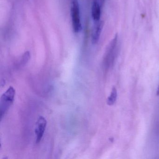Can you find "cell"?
Instances as JSON below:
<instances>
[{
  "instance_id": "1",
  "label": "cell",
  "mask_w": 159,
  "mask_h": 159,
  "mask_svg": "<svg viewBox=\"0 0 159 159\" xmlns=\"http://www.w3.org/2000/svg\"><path fill=\"white\" fill-rule=\"evenodd\" d=\"M16 91L12 86H10L8 90L2 95L0 101L1 117L2 119L3 116L7 112L11 106L12 105L14 100Z\"/></svg>"
},
{
  "instance_id": "2",
  "label": "cell",
  "mask_w": 159,
  "mask_h": 159,
  "mask_svg": "<svg viewBox=\"0 0 159 159\" xmlns=\"http://www.w3.org/2000/svg\"><path fill=\"white\" fill-rule=\"evenodd\" d=\"M70 15L73 31L75 33H79L82 30V24L80 6L78 0H72L70 9Z\"/></svg>"
},
{
  "instance_id": "3",
  "label": "cell",
  "mask_w": 159,
  "mask_h": 159,
  "mask_svg": "<svg viewBox=\"0 0 159 159\" xmlns=\"http://www.w3.org/2000/svg\"><path fill=\"white\" fill-rule=\"evenodd\" d=\"M117 38H118V36L116 35L115 38L111 43L106 53L105 59H104V66L106 69H108L110 66H111L114 61V54H115V48L117 44Z\"/></svg>"
},
{
  "instance_id": "4",
  "label": "cell",
  "mask_w": 159,
  "mask_h": 159,
  "mask_svg": "<svg viewBox=\"0 0 159 159\" xmlns=\"http://www.w3.org/2000/svg\"><path fill=\"white\" fill-rule=\"evenodd\" d=\"M47 125V120L44 117L40 116L37 120L35 128L36 136V143L40 142L44 134V131Z\"/></svg>"
},
{
  "instance_id": "5",
  "label": "cell",
  "mask_w": 159,
  "mask_h": 159,
  "mask_svg": "<svg viewBox=\"0 0 159 159\" xmlns=\"http://www.w3.org/2000/svg\"><path fill=\"white\" fill-rule=\"evenodd\" d=\"M104 23L102 21L95 23V26L92 34V41L93 44H96L100 39Z\"/></svg>"
},
{
  "instance_id": "6",
  "label": "cell",
  "mask_w": 159,
  "mask_h": 159,
  "mask_svg": "<svg viewBox=\"0 0 159 159\" xmlns=\"http://www.w3.org/2000/svg\"><path fill=\"white\" fill-rule=\"evenodd\" d=\"M92 16L95 23L99 22L101 17V9L98 2H93L92 7Z\"/></svg>"
},
{
  "instance_id": "7",
  "label": "cell",
  "mask_w": 159,
  "mask_h": 159,
  "mask_svg": "<svg viewBox=\"0 0 159 159\" xmlns=\"http://www.w3.org/2000/svg\"><path fill=\"white\" fill-rule=\"evenodd\" d=\"M117 89L115 88V86H113L110 95L107 99V104L109 106H112L114 105L117 100Z\"/></svg>"
},
{
  "instance_id": "8",
  "label": "cell",
  "mask_w": 159,
  "mask_h": 159,
  "mask_svg": "<svg viewBox=\"0 0 159 159\" xmlns=\"http://www.w3.org/2000/svg\"><path fill=\"white\" fill-rule=\"evenodd\" d=\"M30 53L29 52H26L24 53L22 57V59H21V63L22 64H25L29 60L30 58Z\"/></svg>"
}]
</instances>
